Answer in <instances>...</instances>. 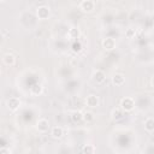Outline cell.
<instances>
[{"label":"cell","instance_id":"8992f818","mask_svg":"<svg viewBox=\"0 0 154 154\" xmlns=\"http://www.w3.org/2000/svg\"><path fill=\"white\" fill-rule=\"evenodd\" d=\"M102 47L106 51H112L116 47V41L112 37H106L102 40Z\"/></svg>","mask_w":154,"mask_h":154},{"label":"cell","instance_id":"9c48e42d","mask_svg":"<svg viewBox=\"0 0 154 154\" xmlns=\"http://www.w3.org/2000/svg\"><path fill=\"white\" fill-rule=\"evenodd\" d=\"M3 61H4L5 65H7V66H13L15 63H16V57L12 53H6L3 57Z\"/></svg>","mask_w":154,"mask_h":154},{"label":"cell","instance_id":"8fae6325","mask_svg":"<svg viewBox=\"0 0 154 154\" xmlns=\"http://www.w3.org/2000/svg\"><path fill=\"white\" fill-rule=\"evenodd\" d=\"M124 82H125L124 75H122V74H116V75H113V77H112V83H113V84H116V85H123Z\"/></svg>","mask_w":154,"mask_h":154},{"label":"cell","instance_id":"4fadbf2b","mask_svg":"<svg viewBox=\"0 0 154 154\" xmlns=\"http://www.w3.org/2000/svg\"><path fill=\"white\" fill-rule=\"evenodd\" d=\"M145 129L148 131V133H153L154 131V119L152 117H149L145 120Z\"/></svg>","mask_w":154,"mask_h":154},{"label":"cell","instance_id":"e0dca14e","mask_svg":"<svg viewBox=\"0 0 154 154\" xmlns=\"http://www.w3.org/2000/svg\"><path fill=\"white\" fill-rule=\"evenodd\" d=\"M95 153V147L93 145H85L83 147V154H94Z\"/></svg>","mask_w":154,"mask_h":154},{"label":"cell","instance_id":"ac0fdd59","mask_svg":"<svg viewBox=\"0 0 154 154\" xmlns=\"http://www.w3.org/2000/svg\"><path fill=\"white\" fill-rule=\"evenodd\" d=\"M94 119V115L92 112H84L83 113V120L87 122V123H89V122H93Z\"/></svg>","mask_w":154,"mask_h":154},{"label":"cell","instance_id":"30bf717a","mask_svg":"<svg viewBox=\"0 0 154 154\" xmlns=\"http://www.w3.org/2000/svg\"><path fill=\"white\" fill-rule=\"evenodd\" d=\"M63 135H64V130H63V128H60V126H54V128H52V130H51V136L53 137V139H61L63 137Z\"/></svg>","mask_w":154,"mask_h":154},{"label":"cell","instance_id":"ffe728a7","mask_svg":"<svg viewBox=\"0 0 154 154\" xmlns=\"http://www.w3.org/2000/svg\"><path fill=\"white\" fill-rule=\"evenodd\" d=\"M0 154H10V150L7 148H0Z\"/></svg>","mask_w":154,"mask_h":154},{"label":"cell","instance_id":"7c38bea8","mask_svg":"<svg viewBox=\"0 0 154 154\" xmlns=\"http://www.w3.org/2000/svg\"><path fill=\"white\" fill-rule=\"evenodd\" d=\"M111 117H112L113 120H120V119L123 118V111H122L119 107L113 108L112 112H111Z\"/></svg>","mask_w":154,"mask_h":154},{"label":"cell","instance_id":"5b68a950","mask_svg":"<svg viewBox=\"0 0 154 154\" xmlns=\"http://www.w3.org/2000/svg\"><path fill=\"white\" fill-rule=\"evenodd\" d=\"M19 106H20V100L18 98L13 96V98H10L7 100V107H9L10 111H17V109L19 108Z\"/></svg>","mask_w":154,"mask_h":154},{"label":"cell","instance_id":"7a4b0ae2","mask_svg":"<svg viewBox=\"0 0 154 154\" xmlns=\"http://www.w3.org/2000/svg\"><path fill=\"white\" fill-rule=\"evenodd\" d=\"M36 16L40 18V19H47L50 17V7L48 6H39L36 9Z\"/></svg>","mask_w":154,"mask_h":154},{"label":"cell","instance_id":"277c9868","mask_svg":"<svg viewBox=\"0 0 154 154\" xmlns=\"http://www.w3.org/2000/svg\"><path fill=\"white\" fill-rule=\"evenodd\" d=\"M36 128L40 133H46V131H48V129H50V122L45 118L39 119V122L36 123Z\"/></svg>","mask_w":154,"mask_h":154},{"label":"cell","instance_id":"7402d4cb","mask_svg":"<svg viewBox=\"0 0 154 154\" xmlns=\"http://www.w3.org/2000/svg\"><path fill=\"white\" fill-rule=\"evenodd\" d=\"M0 76H1V71H0Z\"/></svg>","mask_w":154,"mask_h":154},{"label":"cell","instance_id":"5bb4252c","mask_svg":"<svg viewBox=\"0 0 154 154\" xmlns=\"http://www.w3.org/2000/svg\"><path fill=\"white\" fill-rule=\"evenodd\" d=\"M80 35H81L80 29H77V28H75V27L70 28V29H69V31H68V36H69L70 39H72V40L78 39V37H80Z\"/></svg>","mask_w":154,"mask_h":154},{"label":"cell","instance_id":"6da1fadb","mask_svg":"<svg viewBox=\"0 0 154 154\" xmlns=\"http://www.w3.org/2000/svg\"><path fill=\"white\" fill-rule=\"evenodd\" d=\"M135 107V101L131 98H124L120 101V109L125 112H131Z\"/></svg>","mask_w":154,"mask_h":154},{"label":"cell","instance_id":"2e32d148","mask_svg":"<svg viewBox=\"0 0 154 154\" xmlns=\"http://www.w3.org/2000/svg\"><path fill=\"white\" fill-rule=\"evenodd\" d=\"M71 119L75 123H80V122L83 120V113L81 111H74L72 115H71Z\"/></svg>","mask_w":154,"mask_h":154},{"label":"cell","instance_id":"3957f363","mask_svg":"<svg viewBox=\"0 0 154 154\" xmlns=\"http://www.w3.org/2000/svg\"><path fill=\"white\" fill-rule=\"evenodd\" d=\"M94 1L92 0H83V1L80 4V7L83 12H92L94 10Z\"/></svg>","mask_w":154,"mask_h":154},{"label":"cell","instance_id":"44dd1931","mask_svg":"<svg viewBox=\"0 0 154 154\" xmlns=\"http://www.w3.org/2000/svg\"><path fill=\"white\" fill-rule=\"evenodd\" d=\"M4 40H5L4 35H3V34H0V43H1V42H4Z\"/></svg>","mask_w":154,"mask_h":154},{"label":"cell","instance_id":"9a60e30c","mask_svg":"<svg viewBox=\"0 0 154 154\" xmlns=\"http://www.w3.org/2000/svg\"><path fill=\"white\" fill-rule=\"evenodd\" d=\"M42 92H43V87H42L40 83L34 84V85L30 88V93H31L33 95H40V94H42Z\"/></svg>","mask_w":154,"mask_h":154},{"label":"cell","instance_id":"d6986e66","mask_svg":"<svg viewBox=\"0 0 154 154\" xmlns=\"http://www.w3.org/2000/svg\"><path fill=\"white\" fill-rule=\"evenodd\" d=\"M135 35H136V30H135V29H133V28L128 29V30H126V33H125V36H126L128 39H134V37H135Z\"/></svg>","mask_w":154,"mask_h":154},{"label":"cell","instance_id":"ba28073f","mask_svg":"<svg viewBox=\"0 0 154 154\" xmlns=\"http://www.w3.org/2000/svg\"><path fill=\"white\" fill-rule=\"evenodd\" d=\"M93 80H94V82L101 84V83L105 82V80H106V75H105L104 71H101V70H96V71L93 72Z\"/></svg>","mask_w":154,"mask_h":154},{"label":"cell","instance_id":"52a82bcc","mask_svg":"<svg viewBox=\"0 0 154 154\" xmlns=\"http://www.w3.org/2000/svg\"><path fill=\"white\" fill-rule=\"evenodd\" d=\"M85 105L89 106V107H92V108L99 106V98H98L96 95H94V94L88 95L87 99H85Z\"/></svg>","mask_w":154,"mask_h":154}]
</instances>
